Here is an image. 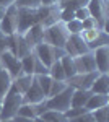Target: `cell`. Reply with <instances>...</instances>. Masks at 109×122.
<instances>
[{
    "mask_svg": "<svg viewBox=\"0 0 109 122\" xmlns=\"http://www.w3.org/2000/svg\"><path fill=\"white\" fill-rule=\"evenodd\" d=\"M21 104H23V94L18 93L11 86L7 96L3 98L2 106H0V119H13L18 114V109L21 107Z\"/></svg>",
    "mask_w": 109,
    "mask_h": 122,
    "instance_id": "obj_1",
    "label": "cell"
},
{
    "mask_svg": "<svg viewBox=\"0 0 109 122\" xmlns=\"http://www.w3.org/2000/svg\"><path fill=\"white\" fill-rule=\"evenodd\" d=\"M68 36L70 34H68V31L65 28V23L59 21V23H55L52 26L46 28L44 42H47L49 46H52V47H57V49H64Z\"/></svg>",
    "mask_w": 109,
    "mask_h": 122,
    "instance_id": "obj_2",
    "label": "cell"
},
{
    "mask_svg": "<svg viewBox=\"0 0 109 122\" xmlns=\"http://www.w3.org/2000/svg\"><path fill=\"white\" fill-rule=\"evenodd\" d=\"M86 8L90 18L96 21L98 28L108 33V0H88Z\"/></svg>",
    "mask_w": 109,
    "mask_h": 122,
    "instance_id": "obj_3",
    "label": "cell"
},
{
    "mask_svg": "<svg viewBox=\"0 0 109 122\" xmlns=\"http://www.w3.org/2000/svg\"><path fill=\"white\" fill-rule=\"evenodd\" d=\"M72 94H73V88L67 86L62 93L46 98V106L47 111H59V112H67L70 109V101H72Z\"/></svg>",
    "mask_w": 109,
    "mask_h": 122,
    "instance_id": "obj_4",
    "label": "cell"
},
{
    "mask_svg": "<svg viewBox=\"0 0 109 122\" xmlns=\"http://www.w3.org/2000/svg\"><path fill=\"white\" fill-rule=\"evenodd\" d=\"M82 38L86 42V46H88V49L91 52L94 49H98V47L109 46V33L103 31V29H98V28L82 31Z\"/></svg>",
    "mask_w": 109,
    "mask_h": 122,
    "instance_id": "obj_5",
    "label": "cell"
},
{
    "mask_svg": "<svg viewBox=\"0 0 109 122\" xmlns=\"http://www.w3.org/2000/svg\"><path fill=\"white\" fill-rule=\"evenodd\" d=\"M0 31L5 36H11L18 33V7L15 3L7 7L5 16L0 21Z\"/></svg>",
    "mask_w": 109,
    "mask_h": 122,
    "instance_id": "obj_6",
    "label": "cell"
},
{
    "mask_svg": "<svg viewBox=\"0 0 109 122\" xmlns=\"http://www.w3.org/2000/svg\"><path fill=\"white\" fill-rule=\"evenodd\" d=\"M39 23V7L37 8H18V34Z\"/></svg>",
    "mask_w": 109,
    "mask_h": 122,
    "instance_id": "obj_7",
    "label": "cell"
},
{
    "mask_svg": "<svg viewBox=\"0 0 109 122\" xmlns=\"http://www.w3.org/2000/svg\"><path fill=\"white\" fill-rule=\"evenodd\" d=\"M98 76H99V72L94 70V72H90V73H77V75H73L72 78H68L65 81H67L68 86H72L73 90H88L90 91L93 81Z\"/></svg>",
    "mask_w": 109,
    "mask_h": 122,
    "instance_id": "obj_8",
    "label": "cell"
},
{
    "mask_svg": "<svg viewBox=\"0 0 109 122\" xmlns=\"http://www.w3.org/2000/svg\"><path fill=\"white\" fill-rule=\"evenodd\" d=\"M64 51H65V54L70 57H77V56L90 52V49L86 46V42L83 41L82 34H70L68 39H67V42H65Z\"/></svg>",
    "mask_w": 109,
    "mask_h": 122,
    "instance_id": "obj_9",
    "label": "cell"
},
{
    "mask_svg": "<svg viewBox=\"0 0 109 122\" xmlns=\"http://www.w3.org/2000/svg\"><path fill=\"white\" fill-rule=\"evenodd\" d=\"M0 65L8 72L11 80H15L16 76L21 75V62H20L18 57L13 56L10 51H5V52L0 54Z\"/></svg>",
    "mask_w": 109,
    "mask_h": 122,
    "instance_id": "obj_10",
    "label": "cell"
},
{
    "mask_svg": "<svg viewBox=\"0 0 109 122\" xmlns=\"http://www.w3.org/2000/svg\"><path fill=\"white\" fill-rule=\"evenodd\" d=\"M73 64H75L77 73H90V72H94V70H96L94 57H93V52H91V51L86 52V54L73 57Z\"/></svg>",
    "mask_w": 109,
    "mask_h": 122,
    "instance_id": "obj_11",
    "label": "cell"
},
{
    "mask_svg": "<svg viewBox=\"0 0 109 122\" xmlns=\"http://www.w3.org/2000/svg\"><path fill=\"white\" fill-rule=\"evenodd\" d=\"M94 65L99 73H109V46H103L93 51Z\"/></svg>",
    "mask_w": 109,
    "mask_h": 122,
    "instance_id": "obj_12",
    "label": "cell"
},
{
    "mask_svg": "<svg viewBox=\"0 0 109 122\" xmlns=\"http://www.w3.org/2000/svg\"><path fill=\"white\" fill-rule=\"evenodd\" d=\"M34 56L39 62H42L46 67H51L55 62V57H54V47L49 46L47 42H41L34 47Z\"/></svg>",
    "mask_w": 109,
    "mask_h": 122,
    "instance_id": "obj_13",
    "label": "cell"
},
{
    "mask_svg": "<svg viewBox=\"0 0 109 122\" xmlns=\"http://www.w3.org/2000/svg\"><path fill=\"white\" fill-rule=\"evenodd\" d=\"M44 33H46V28L42 26V25L37 23V25H34V26H31L28 31H25L21 36L25 38V41H26L31 47H36L37 44L44 42Z\"/></svg>",
    "mask_w": 109,
    "mask_h": 122,
    "instance_id": "obj_14",
    "label": "cell"
},
{
    "mask_svg": "<svg viewBox=\"0 0 109 122\" xmlns=\"http://www.w3.org/2000/svg\"><path fill=\"white\" fill-rule=\"evenodd\" d=\"M44 99H46V96L42 93V90L39 88L36 78H34L31 86H29V90L23 94V103L25 104H37V103H41V101H44Z\"/></svg>",
    "mask_w": 109,
    "mask_h": 122,
    "instance_id": "obj_15",
    "label": "cell"
},
{
    "mask_svg": "<svg viewBox=\"0 0 109 122\" xmlns=\"http://www.w3.org/2000/svg\"><path fill=\"white\" fill-rule=\"evenodd\" d=\"M91 94H109V73H99L90 88Z\"/></svg>",
    "mask_w": 109,
    "mask_h": 122,
    "instance_id": "obj_16",
    "label": "cell"
},
{
    "mask_svg": "<svg viewBox=\"0 0 109 122\" xmlns=\"http://www.w3.org/2000/svg\"><path fill=\"white\" fill-rule=\"evenodd\" d=\"M109 106V94H91L88 103H86V111H96L99 107Z\"/></svg>",
    "mask_w": 109,
    "mask_h": 122,
    "instance_id": "obj_17",
    "label": "cell"
},
{
    "mask_svg": "<svg viewBox=\"0 0 109 122\" xmlns=\"http://www.w3.org/2000/svg\"><path fill=\"white\" fill-rule=\"evenodd\" d=\"M90 96H91V93L88 90H73L70 107H85L88 99H90Z\"/></svg>",
    "mask_w": 109,
    "mask_h": 122,
    "instance_id": "obj_18",
    "label": "cell"
},
{
    "mask_svg": "<svg viewBox=\"0 0 109 122\" xmlns=\"http://www.w3.org/2000/svg\"><path fill=\"white\" fill-rule=\"evenodd\" d=\"M33 80H34V75H20V76H16V78L11 81V86H13L18 93L25 94L28 90H29Z\"/></svg>",
    "mask_w": 109,
    "mask_h": 122,
    "instance_id": "obj_19",
    "label": "cell"
},
{
    "mask_svg": "<svg viewBox=\"0 0 109 122\" xmlns=\"http://www.w3.org/2000/svg\"><path fill=\"white\" fill-rule=\"evenodd\" d=\"M11 76L8 75V72L3 68V67H0V106L3 103V98L7 96L8 93V90L11 88Z\"/></svg>",
    "mask_w": 109,
    "mask_h": 122,
    "instance_id": "obj_20",
    "label": "cell"
},
{
    "mask_svg": "<svg viewBox=\"0 0 109 122\" xmlns=\"http://www.w3.org/2000/svg\"><path fill=\"white\" fill-rule=\"evenodd\" d=\"M60 65H62V70H64L65 80H68V78H72L73 75H77L75 64H73V57H70V56L65 54V56L60 59Z\"/></svg>",
    "mask_w": 109,
    "mask_h": 122,
    "instance_id": "obj_21",
    "label": "cell"
},
{
    "mask_svg": "<svg viewBox=\"0 0 109 122\" xmlns=\"http://www.w3.org/2000/svg\"><path fill=\"white\" fill-rule=\"evenodd\" d=\"M34 60H36L34 52L23 57V59H20V62H21V75H34Z\"/></svg>",
    "mask_w": 109,
    "mask_h": 122,
    "instance_id": "obj_22",
    "label": "cell"
},
{
    "mask_svg": "<svg viewBox=\"0 0 109 122\" xmlns=\"http://www.w3.org/2000/svg\"><path fill=\"white\" fill-rule=\"evenodd\" d=\"M33 52H34V47H31V46L26 42V41H25V38H23L21 34H18L16 57H18V59H23V57H26V56H29V54H33Z\"/></svg>",
    "mask_w": 109,
    "mask_h": 122,
    "instance_id": "obj_23",
    "label": "cell"
},
{
    "mask_svg": "<svg viewBox=\"0 0 109 122\" xmlns=\"http://www.w3.org/2000/svg\"><path fill=\"white\" fill-rule=\"evenodd\" d=\"M39 119L47 121V122H68L67 116L64 112H59V111H46Z\"/></svg>",
    "mask_w": 109,
    "mask_h": 122,
    "instance_id": "obj_24",
    "label": "cell"
},
{
    "mask_svg": "<svg viewBox=\"0 0 109 122\" xmlns=\"http://www.w3.org/2000/svg\"><path fill=\"white\" fill-rule=\"evenodd\" d=\"M49 76L52 80L65 81V75H64V70H62V65H60V60H55L54 64L49 67Z\"/></svg>",
    "mask_w": 109,
    "mask_h": 122,
    "instance_id": "obj_25",
    "label": "cell"
},
{
    "mask_svg": "<svg viewBox=\"0 0 109 122\" xmlns=\"http://www.w3.org/2000/svg\"><path fill=\"white\" fill-rule=\"evenodd\" d=\"M34 78H36L39 88L42 90L44 96L47 98V96H49V90H51V85H52V78H51L49 75H36Z\"/></svg>",
    "mask_w": 109,
    "mask_h": 122,
    "instance_id": "obj_26",
    "label": "cell"
},
{
    "mask_svg": "<svg viewBox=\"0 0 109 122\" xmlns=\"http://www.w3.org/2000/svg\"><path fill=\"white\" fill-rule=\"evenodd\" d=\"M91 116L94 117L96 122H109V106L99 107L96 111H91Z\"/></svg>",
    "mask_w": 109,
    "mask_h": 122,
    "instance_id": "obj_27",
    "label": "cell"
},
{
    "mask_svg": "<svg viewBox=\"0 0 109 122\" xmlns=\"http://www.w3.org/2000/svg\"><path fill=\"white\" fill-rule=\"evenodd\" d=\"M16 116H21V117H28V119H37L36 112H34V107L33 104H21V107L18 109V114Z\"/></svg>",
    "mask_w": 109,
    "mask_h": 122,
    "instance_id": "obj_28",
    "label": "cell"
},
{
    "mask_svg": "<svg viewBox=\"0 0 109 122\" xmlns=\"http://www.w3.org/2000/svg\"><path fill=\"white\" fill-rule=\"evenodd\" d=\"M67 86H68V85H67V81L52 80V85H51V90H49V96H47V98H51V96H55V94L62 93V91H64Z\"/></svg>",
    "mask_w": 109,
    "mask_h": 122,
    "instance_id": "obj_29",
    "label": "cell"
},
{
    "mask_svg": "<svg viewBox=\"0 0 109 122\" xmlns=\"http://www.w3.org/2000/svg\"><path fill=\"white\" fill-rule=\"evenodd\" d=\"M65 28L68 31V34H82V21H78V20H72V21H68V23H65Z\"/></svg>",
    "mask_w": 109,
    "mask_h": 122,
    "instance_id": "obj_30",
    "label": "cell"
},
{
    "mask_svg": "<svg viewBox=\"0 0 109 122\" xmlns=\"http://www.w3.org/2000/svg\"><path fill=\"white\" fill-rule=\"evenodd\" d=\"M85 112H90V111H86V107H70L64 114L67 116V119H73V117H78V116H82Z\"/></svg>",
    "mask_w": 109,
    "mask_h": 122,
    "instance_id": "obj_31",
    "label": "cell"
},
{
    "mask_svg": "<svg viewBox=\"0 0 109 122\" xmlns=\"http://www.w3.org/2000/svg\"><path fill=\"white\" fill-rule=\"evenodd\" d=\"M36 75H49V67H46L42 62L39 60H34V76Z\"/></svg>",
    "mask_w": 109,
    "mask_h": 122,
    "instance_id": "obj_32",
    "label": "cell"
},
{
    "mask_svg": "<svg viewBox=\"0 0 109 122\" xmlns=\"http://www.w3.org/2000/svg\"><path fill=\"white\" fill-rule=\"evenodd\" d=\"M73 15H75V20H78V21H83V20L90 18V13H88V8H86V7L77 8L75 11H73Z\"/></svg>",
    "mask_w": 109,
    "mask_h": 122,
    "instance_id": "obj_33",
    "label": "cell"
},
{
    "mask_svg": "<svg viewBox=\"0 0 109 122\" xmlns=\"http://www.w3.org/2000/svg\"><path fill=\"white\" fill-rule=\"evenodd\" d=\"M68 122H96L94 117L91 116V112H85L78 117H73V119H68Z\"/></svg>",
    "mask_w": 109,
    "mask_h": 122,
    "instance_id": "obj_34",
    "label": "cell"
},
{
    "mask_svg": "<svg viewBox=\"0 0 109 122\" xmlns=\"http://www.w3.org/2000/svg\"><path fill=\"white\" fill-rule=\"evenodd\" d=\"M33 107H34L36 117H41V116H42V114L47 111V106H46V99H44V101H41V103H37V104H33Z\"/></svg>",
    "mask_w": 109,
    "mask_h": 122,
    "instance_id": "obj_35",
    "label": "cell"
},
{
    "mask_svg": "<svg viewBox=\"0 0 109 122\" xmlns=\"http://www.w3.org/2000/svg\"><path fill=\"white\" fill-rule=\"evenodd\" d=\"M82 28L83 31H86V29H93V28H98V25H96V21L93 18H86V20H83L82 21ZM99 29V28H98Z\"/></svg>",
    "mask_w": 109,
    "mask_h": 122,
    "instance_id": "obj_36",
    "label": "cell"
},
{
    "mask_svg": "<svg viewBox=\"0 0 109 122\" xmlns=\"http://www.w3.org/2000/svg\"><path fill=\"white\" fill-rule=\"evenodd\" d=\"M7 47H8V36H5V34L0 31V54L5 52Z\"/></svg>",
    "mask_w": 109,
    "mask_h": 122,
    "instance_id": "obj_37",
    "label": "cell"
},
{
    "mask_svg": "<svg viewBox=\"0 0 109 122\" xmlns=\"http://www.w3.org/2000/svg\"><path fill=\"white\" fill-rule=\"evenodd\" d=\"M15 122H36V119H28V117H21V116H15L13 117Z\"/></svg>",
    "mask_w": 109,
    "mask_h": 122,
    "instance_id": "obj_38",
    "label": "cell"
},
{
    "mask_svg": "<svg viewBox=\"0 0 109 122\" xmlns=\"http://www.w3.org/2000/svg\"><path fill=\"white\" fill-rule=\"evenodd\" d=\"M57 2L55 0H41V7H51V5H55Z\"/></svg>",
    "mask_w": 109,
    "mask_h": 122,
    "instance_id": "obj_39",
    "label": "cell"
},
{
    "mask_svg": "<svg viewBox=\"0 0 109 122\" xmlns=\"http://www.w3.org/2000/svg\"><path fill=\"white\" fill-rule=\"evenodd\" d=\"M11 3H15V0H0V5H3V7H8Z\"/></svg>",
    "mask_w": 109,
    "mask_h": 122,
    "instance_id": "obj_40",
    "label": "cell"
},
{
    "mask_svg": "<svg viewBox=\"0 0 109 122\" xmlns=\"http://www.w3.org/2000/svg\"><path fill=\"white\" fill-rule=\"evenodd\" d=\"M5 11H7V7L0 5V21H2V18H3V16H5Z\"/></svg>",
    "mask_w": 109,
    "mask_h": 122,
    "instance_id": "obj_41",
    "label": "cell"
},
{
    "mask_svg": "<svg viewBox=\"0 0 109 122\" xmlns=\"http://www.w3.org/2000/svg\"><path fill=\"white\" fill-rule=\"evenodd\" d=\"M0 122H15L13 119H0Z\"/></svg>",
    "mask_w": 109,
    "mask_h": 122,
    "instance_id": "obj_42",
    "label": "cell"
},
{
    "mask_svg": "<svg viewBox=\"0 0 109 122\" xmlns=\"http://www.w3.org/2000/svg\"><path fill=\"white\" fill-rule=\"evenodd\" d=\"M57 3H64V2H67V0H55Z\"/></svg>",
    "mask_w": 109,
    "mask_h": 122,
    "instance_id": "obj_43",
    "label": "cell"
},
{
    "mask_svg": "<svg viewBox=\"0 0 109 122\" xmlns=\"http://www.w3.org/2000/svg\"><path fill=\"white\" fill-rule=\"evenodd\" d=\"M36 122H47V121H42V119H39V117H37V119H36Z\"/></svg>",
    "mask_w": 109,
    "mask_h": 122,
    "instance_id": "obj_44",
    "label": "cell"
},
{
    "mask_svg": "<svg viewBox=\"0 0 109 122\" xmlns=\"http://www.w3.org/2000/svg\"><path fill=\"white\" fill-rule=\"evenodd\" d=\"M15 2H16V0H15Z\"/></svg>",
    "mask_w": 109,
    "mask_h": 122,
    "instance_id": "obj_45",
    "label": "cell"
},
{
    "mask_svg": "<svg viewBox=\"0 0 109 122\" xmlns=\"http://www.w3.org/2000/svg\"><path fill=\"white\" fill-rule=\"evenodd\" d=\"M0 67H2V65H0Z\"/></svg>",
    "mask_w": 109,
    "mask_h": 122,
    "instance_id": "obj_46",
    "label": "cell"
}]
</instances>
